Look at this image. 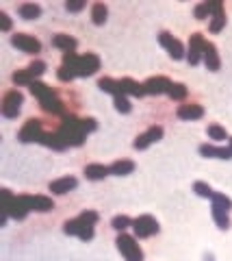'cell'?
Segmentation results:
<instances>
[{
    "label": "cell",
    "mask_w": 232,
    "mask_h": 261,
    "mask_svg": "<svg viewBox=\"0 0 232 261\" xmlns=\"http://www.w3.org/2000/svg\"><path fill=\"white\" fill-rule=\"evenodd\" d=\"M43 109H46V111H50V113H61V103H59V100H56V98H52V100H48V103H43L41 105Z\"/></svg>",
    "instance_id": "d6a6232c"
},
{
    "label": "cell",
    "mask_w": 232,
    "mask_h": 261,
    "mask_svg": "<svg viewBox=\"0 0 232 261\" xmlns=\"http://www.w3.org/2000/svg\"><path fill=\"white\" fill-rule=\"evenodd\" d=\"M65 7H68V11H81L83 7H85V3H81V0H76V3H68Z\"/></svg>",
    "instance_id": "ab89813d"
},
{
    "label": "cell",
    "mask_w": 232,
    "mask_h": 261,
    "mask_svg": "<svg viewBox=\"0 0 232 261\" xmlns=\"http://www.w3.org/2000/svg\"><path fill=\"white\" fill-rule=\"evenodd\" d=\"M115 109L122 113H128L130 111V103H128V98L124 96V94H120V96H115Z\"/></svg>",
    "instance_id": "4dcf8cb0"
},
{
    "label": "cell",
    "mask_w": 232,
    "mask_h": 261,
    "mask_svg": "<svg viewBox=\"0 0 232 261\" xmlns=\"http://www.w3.org/2000/svg\"><path fill=\"white\" fill-rule=\"evenodd\" d=\"M135 170V163L133 161H118L111 165V172L118 174V177H124V174H130Z\"/></svg>",
    "instance_id": "cb8c5ba5"
},
{
    "label": "cell",
    "mask_w": 232,
    "mask_h": 261,
    "mask_svg": "<svg viewBox=\"0 0 232 261\" xmlns=\"http://www.w3.org/2000/svg\"><path fill=\"white\" fill-rule=\"evenodd\" d=\"M76 187V179L74 177H65V179H59L54 183H50V192L52 194H68L70 190Z\"/></svg>",
    "instance_id": "5bb4252c"
},
{
    "label": "cell",
    "mask_w": 232,
    "mask_h": 261,
    "mask_svg": "<svg viewBox=\"0 0 232 261\" xmlns=\"http://www.w3.org/2000/svg\"><path fill=\"white\" fill-rule=\"evenodd\" d=\"M41 137H43V133H41V124L37 120H28L24 128L20 130V142H41Z\"/></svg>",
    "instance_id": "ba28073f"
},
{
    "label": "cell",
    "mask_w": 232,
    "mask_h": 261,
    "mask_svg": "<svg viewBox=\"0 0 232 261\" xmlns=\"http://www.w3.org/2000/svg\"><path fill=\"white\" fill-rule=\"evenodd\" d=\"M63 68H68L74 76H89L96 70H100V59L96 55H83L76 57L74 53H65Z\"/></svg>",
    "instance_id": "6da1fadb"
},
{
    "label": "cell",
    "mask_w": 232,
    "mask_h": 261,
    "mask_svg": "<svg viewBox=\"0 0 232 261\" xmlns=\"http://www.w3.org/2000/svg\"><path fill=\"white\" fill-rule=\"evenodd\" d=\"M120 90H122L124 96H126V94H130V96H143V94H146L143 85L130 81V78H122V81H120Z\"/></svg>",
    "instance_id": "2e32d148"
},
{
    "label": "cell",
    "mask_w": 232,
    "mask_h": 261,
    "mask_svg": "<svg viewBox=\"0 0 232 261\" xmlns=\"http://www.w3.org/2000/svg\"><path fill=\"white\" fill-rule=\"evenodd\" d=\"M108 172H111V168H106V165H100V163H93V165H87V168H85L87 179H91V181L104 179Z\"/></svg>",
    "instance_id": "ffe728a7"
},
{
    "label": "cell",
    "mask_w": 232,
    "mask_h": 261,
    "mask_svg": "<svg viewBox=\"0 0 232 261\" xmlns=\"http://www.w3.org/2000/svg\"><path fill=\"white\" fill-rule=\"evenodd\" d=\"M213 218L217 222L219 229H228L230 227V218H228V209L226 207H219V205H213Z\"/></svg>",
    "instance_id": "44dd1931"
},
{
    "label": "cell",
    "mask_w": 232,
    "mask_h": 261,
    "mask_svg": "<svg viewBox=\"0 0 232 261\" xmlns=\"http://www.w3.org/2000/svg\"><path fill=\"white\" fill-rule=\"evenodd\" d=\"M31 92H33L35 96L39 98V103H41V105H43V103H48V100H52V98H54L52 90H50L48 85H43V83H37V81H33V85H31Z\"/></svg>",
    "instance_id": "e0dca14e"
},
{
    "label": "cell",
    "mask_w": 232,
    "mask_h": 261,
    "mask_svg": "<svg viewBox=\"0 0 232 261\" xmlns=\"http://www.w3.org/2000/svg\"><path fill=\"white\" fill-rule=\"evenodd\" d=\"M118 248L126 257V261H143V252L139 248V244L135 242L130 235H120L118 237Z\"/></svg>",
    "instance_id": "3957f363"
},
{
    "label": "cell",
    "mask_w": 232,
    "mask_h": 261,
    "mask_svg": "<svg viewBox=\"0 0 232 261\" xmlns=\"http://www.w3.org/2000/svg\"><path fill=\"white\" fill-rule=\"evenodd\" d=\"M193 190H195V194H198V196H202V198H213V196H215V192L206 183H195Z\"/></svg>",
    "instance_id": "f546056e"
},
{
    "label": "cell",
    "mask_w": 232,
    "mask_h": 261,
    "mask_svg": "<svg viewBox=\"0 0 232 261\" xmlns=\"http://www.w3.org/2000/svg\"><path fill=\"white\" fill-rule=\"evenodd\" d=\"M204 48H206V41L202 35H191V41H189V53H187V59H189L191 65H195L200 61V57H204Z\"/></svg>",
    "instance_id": "52a82bcc"
},
{
    "label": "cell",
    "mask_w": 232,
    "mask_h": 261,
    "mask_svg": "<svg viewBox=\"0 0 232 261\" xmlns=\"http://www.w3.org/2000/svg\"><path fill=\"white\" fill-rule=\"evenodd\" d=\"M208 16H211V7H208V3L195 7V18H198V20H204Z\"/></svg>",
    "instance_id": "836d02e7"
},
{
    "label": "cell",
    "mask_w": 232,
    "mask_h": 261,
    "mask_svg": "<svg viewBox=\"0 0 232 261\" xmlns=\"http://www.w3.org/2000/svg\"><path fill=\"white\" fill-rule=\"evenodd\" d=\"M52 44L56 48H61V50H65V53H72V50L76 48V39H72L70 35H54V39H52Z\"/></svg>",
    "instance_id": "7402d4cb"
},
{
    "label": "cell",
    "mask_w": 232,
    "mask_h": 261,
    "mask_svg": "<svg viewBox=\"0 0 232 261\" xmlns=\"http://www.w3.org/2000/svg\"><path fill=\"white\" fill-rule=\"evenodd\" d=\"M20 16L24 20H35V18L41 16V9L37 5H22L20 7Z\"/></svg>",
    "instance_id": "603a6c76"
},
{
    "label": "cell",
    "mask_w": 232,
    "mask_h": 261,
    "mask_svg": "<svg viewBox=\"0 0 232 261\" xmlns=\"http://www.w3.org/2000/svg\"><path fill=\"white\" fill-rule=\"evenodd\" d=\"M100 90H104L108 94H113V96H120L122 90H120V81H111V78H102V81L98 83Z\"/></svg>",
    "instance_id": "d4e9b609"
},
{
    "label": "cell",
    "mask_w": 232,
    "mask_h": 261,
    "mask_svg": "<svg viewBox=\"0 0 232 261\" xmlns=\"http://www.w3.org/2000/svg\"><path fill=\"white\" fill-rule=\"evenodd\" d=\"M230 148H232V140H230Z\"/></svg>",
    "instance_id": "7bdbcfd3"
},
{
    "label": "cell",
    "mask_w": 232,
    "mask_h": 261,
    "mask_svg": "<svg viewBox=\"0 0 232 261\" xmlns=\"http://www.w3.org/2000/svg\"><path fill=\"white\" fill-rule=\"evenodd\" d=\"M22 94L18 92V90H13V92H9L5 96V100H3V113L7 115V118H16V115L20 113V107H22Z\"/></svg>",
    "instance_id": "8992f818"
},
{
    "label": "cell",
    "mask_w": 232,
    "mask_h": 261,
    "mask_svg": "<svg viewBox=\"0 0 232 261\" xmlns=\"http://www.w3.org/2000/svg\"><path fill=\"white\" fill-rule=\"evenodd\" d=\"M206 261H213V257H208V259H206Z\"/></svg>",
    "instance_id": "b9f144b4"
},
{
    "label": "cell",
    "mask_w": 232,
    "mask_h": 261,
    "mask_svg": "<svg viewBox=\"0 0 232 261\" xmlns=\"http://www.w3.org/2000/svg\"><path fill=\"white\" fill-rule=\"evenodd\" d=\"M81 218H83V220H87L89 224H96L98 222V213L96 211H83Z\"/></svg>",
    "instance_id": "74e56055"
},
{
    "label": "cell",
    "mask_w": 232,
    "mask_h": 261,
    "mask_svg": "<svg viewBox=\"0 0 232 261\" xmlns=\"http://www.w3.org/2000/svg\"><path fill=\"white\" fill-rule=\"evenodd\" d=\"M158 41H161L163 46L169 50V55L173 57V59H183V57H185V48H183V44H180L178 39H173L169 33H161V35H158Z\"/></svg>",
    "instance_id": "30bf717a"
},
{
    "label": "cell",
    "mask_w": 232,
    "mask_h": 261,
    "mask_svg": "<svg viewBox=\"0 0 232 261\" xmlns=\"http://www.w3.org/2000/svg\"><path fill=\"white\" fill-rule=\"evenodd\" d=\"M130 224V220L126 215H118V218H113V229H118V231H124L126 227Z\"/></svg>",
    "instance_id": "d590c367"
},
{
    "label": "cell",
    "mask_w": 232,
    "mask_h": 261,
    "mask_svg": "<svg viewBox=\"0 0 232 261\" xmlns=\"http://www.w3.org/2000/svg\"><path fill=\"white\" fill-rule=\"evenodd\" d=\"M163 137V128L161 126H152L148 133H143V135H139L137 137V142H135V148H139V150H143V148H148L150 144H154V142H158Z\"/></svg>",
    "instance_id": "8fae6325"
},
{
    "label": "cell",
    "mask_w": 232,
    "mask_h": 261,
    "mask_svg": "<svg viewBox=\"0 0 232 261\" xmlns=\"http://www.w3.org/2000/svg\"><path fill=\"white\" fill-rule=\"evenodd\" d=\"M91 18L96 24H104V20H106V7L104 5H93V9H91Z\"/></svg>",
    "instance_id": "484cf974"
},
{
    "label": "cell",
    "mask_w": 232,
    "mask_h": 261,
    "mask_svg": "<svg viewBox=\"0 0 232 261\" xmlns=\"http://www.w3.org/2000/svg\"><path fill=\"white\" fill-rule=\"evenodd\" d=\"M28 209H35V211H50L54 205L52 200L46 198V196H24Z\"/></svg>",
    "instance_id": "4fadbf2b"
},
{
    "label": "cell",
    "mask_w": 232,
    "mask_h": 261,
    "mask_svg": "<svg viewBox=\"0 0 232 261\" xmlns=\"http://www.w3.org/2000/svg\"><path fill=\"white\" fill-rule=\"evenodd\" d=\"M83 126H85V130H93L96 128V120H85Z\"/></svg>",
    "instance_id": "60d3db41"
},
{
    "label": "cell",
    "mask_w": 232,
    "mask_h": 261,
    "mask_svg": "<svg viewBox=\"0 0 232 261\" xmlns=\"http://www.w3.org/2000/svg\"><path fill=\"white\" fill-rule=\"evenodd\" d=\"M11 41H13V46H18L20 50H24V53H39L41 50V44L35 37H31V35L18 33V35H13L11 37Z\"/></svg>",
    "instance_id": "9c48e42d"
},
{
    "label": "cell",
    "mask_w": 232,
    "mask_h": 261,
    "mask_svg": "<svg viewBox=\"0 0 232 261\" xmlns=\"http://www.w3.org/2000/svg\"><path fill=\"white\" fill-rule=\"evenodd\" d=\"M200 152L204 157H219V159H230L232 157V148H215V146H208V144H204V146L200 148Z\"/></svg>",
    "instance_id": "d6986e66"
},
{
    "label": "cell",
    "mask_w": 232,
    "mask_h": 261,
    "mask_svg": "<svg viewBox=\"0 0 232 261\" xmlns=\"http://www.w3.org/2000/svg\"><path fill=\"white\" fill-rule=\"evenodd\" d=\"M202 115H204V109L200 105H183L178 109V118H183V120H198Z\"/></svg>",
    "instance_id": "9a60e30c"
},
{
    "label": "cell",
    "mask_w": 232,
    "mask_h": 261,
    "mask_svg": "<svg viewBox=\"0 0 232 261\" xmlns=\"http://www.w3.org/2000/svg\"><path fill=\"white\" fill-rule=\"evenodd\" d=\"M13 81H16L18 85H28L31 87L33 85V74L28 70H22V72H16V74H13Z\"/></svg>",
    "instance_id": "4316f807"
},
{
    "label": "cell",
    "mask_w": 232,
    "mask_h": 261,
    "mask_svg": "<svg viewBox=\"0 0 232 261\" xmlns=\"http://www.w3.org/2000/svg\"><path fill=\"white\" fill-rule=\"evenodd\" d=\"M0 28H3V31H9L11 28V20L7 13H0Z\"/></svg>",
    "instance_id": "f35d334b"
},
{
    "label": "cell",
    "mask_w": 232,
    "mask_h": 261,
    "mask_svg": "<svg viewBox=\"0 0 232 261\" xmlns=\"http://www.w3.org/2000/svg\"><path fill=\"white\" fill-rule=\"evenodd\" d=\"M169 96L173 98V100H183L185 96H187V87L185 85H180V83H176V85H173L171 83V87H169Z\"/></svg>",
    "instance_id": "83f0119b"
},
{
    "label": "cell",
    "mask_w": 232,
    "mask_h": 261,
    "mask_svg": "<svg viewBox=\"0 0 232 261\" xmlns=\"http://www.w3.org/2000/svg\"><path fill=\"white\" fill-rule=\"evenodd\" d=\"M204 61H206V68L215 72V70H219V57H217V50L213 44H206V48H204Z\"/></svg>",
    "instance_id": "ac0fdd59"
},
{
    "label": "cell",
    "mask_w": 232,
    "mask_h": 261,
    "mask_svg": "<svg viewBox=\"0 0 232 261\" xmlns=\"http://www.w3.org/2000/svg\"><path fill=\"white\" fill-rule=\"evenodd\" d=\"M133 227H135V233L139 237H150L158 231V222L152 215H141L133 222Z\"/></svg>",
    "instance_id": "5b68a950"
},
{
    "label": "cell",
    "mask_w": 232,
    "mask_h": 261,
    "mask_svg": "<svg viewBox=\"0 0 232 261\" xmlns=\"http://www.w3.org/2000/svg\"><path fill=\"white\" fill-rule=\"evenodd\" d=\"M85 126L83 122H78L74 118H65L63 120V126L59 130V135L65 140V144H74V146H81L83 140H85Z\"/></svg>",
    "instance_id": "7a4b0ae2"
},
{
    "label": "cell",
    "mask_w": 232,
    "mask_h": 261,
    "mask_svg": "<svg viewBox=\"0 0 232 261\" xmlns=\"http://www.w3.org/2000/svg\"><path fill=\"white\" fill-rule=\"evenodd\" d=\"M208 135H211L213 140H226V130H223L221 126H217V124L208 126Z\"/></svg>",
    "instance_id": "1f68e13d"
},
{
    "label": "cell",
    "mask_w": 232,
    "mask_h": 261,
    "mask_svg": "<svg viewBox=\"0 0 232 261\" xmlns=\"http://www.w3.org/2000/svg\"><path fill=\"white\" fill-rule=\"evenodd\" d=\"M213 205H219V207L230 209V207H232V200H230V198H226L223 194H215V196H213Z\"/></svg>",
    "instance_id": "e575fe53"
},
{
    "label": "cell",
    "mask_w": 232,
    "mask_h": 261,
    "mask_svg": "<svg viewBox=\"0 0 232 261\" xmlns=\"http://www.w3.org/2000/svg\"><path fill=\"white\" fill-rule=\"evenodd\" d=\"M28 72H31L33 76H39V74H43V72H46V63H43V61H35V63H31Z\"/></svg>",
    "instance_id": "8d00e7d4"
},
{
    "label": "cell",
    "mask_w": 232,
    "mask_h": 261,
    "mask_svg": "<svg viewBox=\"0 0 232 261\" xmlns=\"http://www.w3.org/2000/svg\"><path fill=\"white\" fill-rule=\"evenodd\" d=\"M223 24H226V16H223V11L215 13L213 20H211V31H213V33H219Z\"/></svg>",
    "instance_id": "f1b7e54d"
},
{
    "label": "cell",
    "mask_w": 232,
    "mask_h": 261,
    "mask_svg": "<svg viewBox=\"0 0 232 261\" xmlns=\"http://www.w3.org/2000/svg\"><path fill=\"white\" fill-rule=\"evenodd\" d=\"M171 83L167 81L165 76H156V78H150V81L143 85V90H146V94H165L169 92Z\"/></svg>",
    "instance_id": "7c38bea8"
},
{
    "label": "cell",
    "mask_w": 232,
    "mask_h": 261,
    "mask_svg": "<svg viewBox=\"0 0 232 261\" xmlns=\"http://www.w3.org/2000/svg\"><path fill=\"white\" fill-rule=\"evenodd\" d=\"M65 233L68 235H78L81 239H91L93 237V224L83 220V218H76V220L65 222Z\"/></svg>",
    "instance_id": "277c9868"
}]
</instances>
